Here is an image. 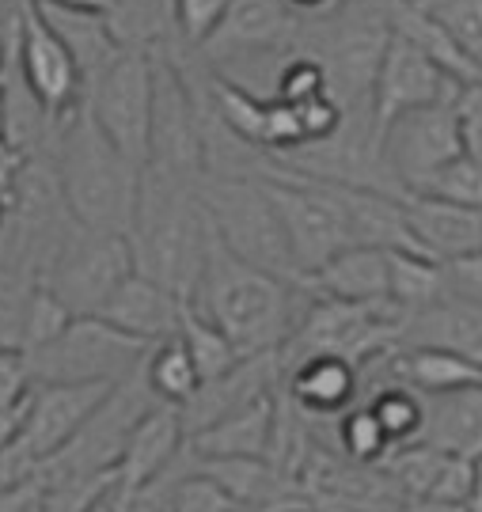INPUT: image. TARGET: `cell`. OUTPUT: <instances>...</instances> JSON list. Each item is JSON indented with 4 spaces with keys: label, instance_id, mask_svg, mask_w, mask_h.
Wrapping results in <instances>:
<instances>
[{
    "label": "cell",
    "instance_id": "6da1fadb",
    "mask_svg": "<svg viewBox=\"0 0 482 512\" xmlns=\"http://www.w3.org/2000/svg\"><path fill=\"white\" fill-rule=\"evenodd\" d=\"M190 308L202 311L240 357H259L285 346L304 308V293L297 285H285L278 277L228 255L209 228V251H205V266L198 289L190 296Z\"/></svg>",
    "mask_w": 482,
    "mask_h": 512
},
{
    "label": "cell",
    "instance_id": "7a4b0ae2",
    "mask_svg": "<svg viewBox=\"0 0 482 512\" xmlns=\"http://www.w3.org/2000/svg\"><path fill=\"white\" fill-rule=\"evenodd\" d=\"M133 270L190 304L209 251V217L198 186L141 167L137 209L130 224Z\"/></svg>",
    "mask_w": 482,
    "mask_h": 512
},
{
    "label": "cell",
    "instance_id": "3957f363",
    "mask_svg": "<svg viewBox=\"0 0 482 512\" xmlns=\"http://www.w3.org/2000/svg\"><path fill=\"white\" fill-rule=\"evenodd\" d=\"M50 164H54L65 209L80 228L130 236L141 167L126 160L99 133V126L84 107L57 126L54 145H50Z\"/></svg>",
    "mask_w": 482,
    "mask_h": 512
},
{
    "label": "cell",
    "instance_id": "277c9868",
    "mask_svg": "<svg viewBox=\"0 0 482 512\" xmlns=\"http://www.w3.org/2000/svg\"><path fill=\"white\" fill-rule=\"evenodd\" d=\"M399 323L403 315L391 304H342L304 293L293 334L278 349L281 376L308 357H334L353 368L372 365L376 357L399 349Z\"/></svg>",
    "mask_w": 482,
    "mask_h": 512
},
{
    "label": "cell",
    "instance_id": "5b68a950",
    "mask_svg": "<svg viewBox=\"0 0 482 512\" xmlns=\"http://www.w3.org/2000/svg\"><path fill=\"white\" fill-rule=\"evenodd\" d=\"M198 198L228 255L300 289L297 262L289 255V239L262 179H202Z\"/></svg>",
    "mask_w": 482,
    "mask_h": 512
},
{
    "label": "cell",
    "instance_id": "8992f818",
    "mask_svg": "<svg viewBox=\"0 0 482 512\" xmlns=\"http://www.w3.org/2000/svg\"><path fill=\"white\" fill-rule=\"evenodd\" d=\"M262 186L274 202L285 239H289V255L297 262L300 281L316 274L323 262H331L338 251L353 247L350 243V220L338 198L334 183H316V179H300L285 167L270 164L262 175Z\"/></svg>",
    "mask_w": 482,
    "mask_h": 512
},
{
    "label": "cell",
    "instance_id": "52a82bcc",
    "mask_svg": "<svg viewBox=\"0 0 482 512\" xmlns=\"http://www.w3.org/2000/svg\"><path fill=\"white\" fill-rule=\"evenodd\" d=\"M152 346L114 330L99 315H73L50 346L23 353L35 384H118Z\"/></svg>",
    "mask_w": 482,
    "mask_h": 512
},
{
    "label": "cell",
    "instance_id": "ba28073f",
    "mask_svg": "<svg viewBox=\"0 0 482 512\" xmlns=\"http://www.w3.org/2000/svg\"><path fill=\"white\" fill-rule=\"evenodd\" d=\"M130 274V239L76 224L65 236V243L57 247L54 262L46 266L38 285L50 289L69 308V315H99V308L111 300V293Z\"/></svg>",
    "mask_w": 482,
    "mask_h": 512
},
{
    "label": "cell",
    "instance_id": "9c48e42d",
    "mask_svg": "<svg viewBox=\"0 0 482 512\" xmlns=\"http://www.w3.org/2000/svg\"><path fill=\"white\" fill-rule=\"evenodd\" d=\"M152 406L160 403L145 384V361H141L126 380H118L107 391V399L95 406L92 418L80 425V433L57 456L38 463V475H111L133 425L145 418Z\"/></svg>",
    "mask_w": 482,
    "mask_h": 512
},
{
    "label": "cell",
    "instance_id": "30bf717a",
    "mask_svg": "<svg viewBox=\"0 0 482 512\" xmlns=\"http://www.w3.org/2000/svg\"><path fill=\"white\" fill-rule=\"evenodd\" d=\"M152 57V122H149V156L145 167L183 179V183H202V133H198V107L194 92L186 84L179 61L171 54Z\"/></svg>",
    "mask_w": 482,
    "mask_h": 512
},
{
    "label": "cell",
    "instance_id": "8fae6325",
    "mask_svg": "<svg viewBox=\"0 0 482 512\" xmlns=\"http://www.w3.org/2000/svg\"><path fill=\"white\" fill-rule=\"evenodd\" d=\"M84 110L126 160L145 167L152 122V57L122 50L84 88Z\"/></svg>",
    "mask_w": 482,
    "mask_h": 512
},
{
    "label": "cell",
    "instance_id": "7c38bea8",
    "mask_svg": "<svg viewBox=\"0 0 482 512\" xmlns=\"http://www.w3.org/2000/svg\"><path fill=\"white\" fill-rule=\"evenodd\" d=\"M16 73L54 126H61L69 114L84 107L80 69L73 54L65 50V42L42 19L35 0H23L16 16Z\"/></svg>",
    "mask_w": 482,
    "mask_h": 512
},
{
    "label": "cell",
    "instance_id": "4fadbf2b",
    "mask_svg": "<svg viewBox=\"0 0 482 512\" xmlns=\"http://www.w3.org/2000/svg\"><path fill=\"white\" fill-rule=\"evenodd\" d=\"M460 152H464V145H460L456 103L407 110L380 129V156H384L391 179L403 186V198L418 183H426L437 167L456 160Z\"/></svg>",
    "mask_w": 482,
    "mask_h": 512
},
{
    "label": "cell",
    "instance_id": "5bb4252c",
    "mask_svg": "<svg viewBox=\"0 0 482 512\" xmlns=\"http://www.w3.org/2000/svg\"><path fill=\"white\" fill-rule=\"evenodd\" d=\"M300 23L304 19L293 16L281 0H228L221 23L194 50V57L213 73H221V69H228L232 61H243V57H293Z\"/></svg>",
    "mask_w": 482,
    "mask_h": 512
},
{
    "label": "cell",
    "instance_id": "9a60e30c",
    "mask_svg": "<svg viewBox=\"0 0 482 512\" xmlns=\"http://www.w3.org/2000/svg\"><path fill=\"white\" fill-rule=\"evenodd\" d=\"M460 92H464V84H456L452 76L441 73L410 42L391 35L380 65H376V80H372V129L380 137V129L388 126L391 118H399V114L418 107H433V103H456Z\"/></svg>",
    "mask_w": 482,
    "mask_h": 512
},
{
    "label": "cell",
    "instance_id": "2e32d148",
    "mask_svg": "<svg viewBox=\"0 0 482 512\" xmlns=\"http://www.w3.org/2000/svg\"><path fill=\"white\" fill-rule=\"evenodd\" d=\"M111 387L114 384H35L23 403L16 444L35 463H46L80 433V425L92 418V410L107 399Z\"/></svg>",
    "mask_w": 482,
    "mask_h": 512
},
{
    "label": "cell",
    "instance_id": "e0dca14e",
    "mask_svg": "<svg viewBox=\"0 0 482 512\" xmlns=\"http://www.w3.org/2000/svg\"><path fill=\"white\" fill-rule=\"evenodd\" d=\"M376 471L403 494V501H433V505L467 509L471 463L460 456H448L426 444H403V448H391Z\"/></svg>",
    "mask_w": 482,
    "mask_h": 512
},
{
    "label": "cell",
    "instance_id": "ac0fdd59",
    "mask_svg": "<svg viewBox=\"0 0 482 512\" xmlns=\"http://www.w3.org/2000/svg\"><path fill=\"white\" fill-rule=\"evenodd\" d=\"M281 387V361L278 353H259V357H240L236 365L228 368L224 376L209 380L194 391V399L186 406H179L183 418V433L194 437L202 433L205 425L236 414L243 406L259 403L266 395H274Z\"/></svg>",
    "mask_w": 482,
    "mask_h": 512
},
{
    "label": "cell",
    "instance_id": "d6986e66",
    "mask_svg": "<svg viewBox=\"0 0 482 512\" xmlns=\"http://www.w3.org/2000/svg\"><path fill=\"white\" fill-rule=\"evenodd\" d=\"M186 448V433H183V418L175 406H152L145 418L133 425L130 440L118 456V467H114V497H130L137 490H145L152 478H160L183 456Z\"/></svg>",
    "mask_w": 482,
    "mask_h": 512
},
{
    "label": "cell",
    "instance_id": "ffe728a7",
    "mask_svg": "<svg viewBox=\"0 0 482 512\" xmlns=\"http://www.w3.org/2000/svg\"><path fill=\"white\" fill-rule=\"evenodd\" d=\"M179 315H183V300L171 296L167 289H160L156 281L141 277L133 270L118 289L111 293V300L99 308V319L111 323L114 330L130 334L145 346H156L164 338H175L179 330Z\"/></svg>",
    "mask_w": 482,
    "mask_h": 512
},
{
    "label": "cell",
    "instance_id": "44dd1931",
    "mask_svg": "<svg viewBox=\"0 0 482 512\" xmlns=\"http://www.w3.org/2000/svg\"><path fill=\"white\" fill-rule=\"evenodd\" d=\"M399 349H445L482 368V304L445 296L433 308L403 315Z\"/></svg>",
    "mask_w": 482,
    "mask_h": 512
},
{
    "label": "cell",
    "instance_id": "7402d4cb",
    "mask_svg": "<svg viewBox=\"0 0 482 512\" xmlns=\"http://www.w3.org/2000/svg\"><path fill=\"white\" fill-rule=\"evenodd\" d=\"M403 213H407V224L418 239V247H422V255L441 262V266L482 251V209L407 194Z\"/></svg>",
    "mask_w": 482,
    "mask_h": 512
},
{
    "label": "cell",
    "instance_id": "603a6c76",
    "mask_svg": "<svg viewBox=\"0 0 482 512\" xmlns=\"http://www.w3.org/2000/svg\"><path fill=\"white\" fill-rule=\"evenodd\" d=\"M281 391V387H278ZM278 391L186 437L198 459H270L278 437Z\"/></svg>",
    "mask_w": 482,
    "mask_h": 512
},
{
    "label": "cell",
    "instance_id": "cb8c5ba5",
    "mask_svg": "<svg viewBox=\"0 0 482 512\" xmlns=\"http://www.w3.org/2000/svg\"><path fill=\"white\" fill-rule=\"evenodd\" d=\"M300 293L342 304H388V251L346 247L331 262H323L316 274L304 277Z\"/></svg>",
    "mask_w": 482,
    "mask_h": 512
},
{
    "label": "cell",
    "instance_id": "d4e9b609",
    "mask_svg": "<svg viewBox=\"0 0 482 512\" xmlns=\"http://www.w3.org/2000/svg\"><path fill=\"white\" fill-rule=\"evenodd\" d=\"M281 387L289 391L285 395L289 406L308 414V418H342L361 395L357 368L346 361H334V357L300 361L281 376Z\"/></svg>",
    "mask_w": 482,
    "mask_h": 512
},
{
    "label": "cell",
    "instance_id": "484cf974",
    "mask_svg": "<svg viewBox=\"0 0 482 512\" xmlns=\"http://www.w3.org/2000/svg\"><path fill=\"white\" fill-rule=\"evenodd\" d=\"M414 444H426L437 452L460 459L482 456V387L422 399V433Z\"/></svg>",
    "mask_w": 482,
    "mask_h": 512
},
{
    "label": "cell",
    "instance_id": "4316f807",
    "mask_svg": "<svg viewBox=\"0 0 482 512\" xmlns=\"http://www.w3.org/2000/svg\"><path fill=\"white\" fill-rule=\"evenodd\" d=\"M384 12H388V31L395 38L410 42L422 57H429L445 76H452L456 84H482V73L464 57V50L445 35V27L429 16L418 0H384Z\"/></svg>",
    "mask_w": 482,
    "mask_h": 512
},
{
    "label": "cell",
    "instance_id": "83f0119b",
    "mask_svg": "<svg viewBox=\"0 0 482 512\" xmlns=\"http://www.w3.org/2000/svg\"><path fill=\"white\" fill-rule=\"evenodd\" d=\"M388 372L395 384L410 387L418 399L482 387V368L445 349H395L388 357Z\"/></svg>",
    "mask_w": 482,
    "mask_h": 512
},
{
    "label": "cell",
    "instance_id": "f1b7e54d",
    "mask_svg": "<svg viewBox=\"0 0 482 512\" xmlns=\"http://www.w3.org/2000/svg\"><path fill=\"white\" fill-rule=\"evenodd\" d=\"M107 31L133 54H167L183 46L175 31V0H118L107 16Z\"/></svg>",
    "mask_w": 482,
    "mask_h": 512
},
{
    "label": "cell",
    "instance_id": "f546056e",
    "mask_svg": "<svg viewBox=\"0 0 482 512\" xmlns=\"http://www.w3.org/2000/svg\"><path fill=\"white\" fill-rule=\"evenodd\" d=\"M35 8L42 12V19L50 23V31L65 42V50L73 54L84 88L111 65L114 57L122 54V46H118L114 35L107 31V19L73 16V12H57V8H42V4H35Z\"/></svg>",
    "mask_w": 482,
    "mask_h": 512
},
{
    "label": "cell",
    "instance_id": "4dcf8cb0",
    "mask_svg": "<svg viewBox=\"0 0 482 512\" xmlns=\"http://www.w3.org/2000/svg\"><path fill=\"white\" fill-rule=\"evenodd\" d=\"M445 296L448 285L441 262H433L426 255H407V251L388 255V304L399 315L426 311L433 304H441Z\"/></svg>",
    "mask_w": 482,
    "mask_h": 512
},
{
    "label": "cell",
    "instance_id": "1f68e13d",
    "mask_svg": "<svg viewBox=\"0 0 482 512\" xmlns=\"http://www.w3.org/2000/svg\"><path fill=\"white\" fill-rule=\"evenodd\" d=\"M145 384L156 395V403L175 406V410L194 399L202 380H198L194 361H190V353L183 349L179 338H164L145 353Z\"/></svg>",
    "mask_w": 482,
    "mask_h": 512
},
{
    "label": "cell",
    "instance_id": "d6a6232c",
    "mask_svg": "<svg viewBox=\"0 0 482 512\" xmlns=\"http://www.w3.org/2000/svg\"><path fill=\"white\" fill-rule=\"evenodd\" d=\"M175 338H179L183 349L190 353L194 372H198V380H202V384L224 376L228 368L240 361V353L232 349V342H228L221 330L205 319L202 311L190 308V304H183V315H179V330H175Z\"/></svg>",
    "mask_w": 482,
    "mask_h": 512
},
{
    "label": "cell",
    "instance_id": "836d02e7",
    "mask_svg": "<svg viewBox=\"0 0 482 512\" xmlns=\"http://www.w3.org/2000/svg\"><path fill=\"white\" fill-rule=\"evenodd\" d=\"M35 512H92L99 501L114 494V471L111 475H38Z\"/></svg>",
    "mask_w": 482,
    "mask_h": 512
},
{
    "label": "cell",
    "instance_id": "e575fe53",
    "mask_svg": "<svg viewBox=\"0 0 482 512\" xmlns=\"http://www.w3.org/2000/svg\"><path fill=\"white\" fill-rule=\"evenodd\" d=\"M414 198H433V202L467 205V209H482V164L471 156H456L445 167H437L426 183L410 190Z\"/></svg>",
    "mask_w": 482,
    "mask_h": 512
},
{
    "label": "cell",
    "instance_id": "d590c367",
    "mask_svg": "<svg viewBox=\"0 0 482 512\" xmlns=\"http://www.w3.org/2000/svg\"><path fill=\"white\" fill-rule=\"evenodd\" d=\"M482 73V0H418Z\"/></svg>",
    "mask_w": 482,
    "mask_h": 512
},
{
    "label": "cell",
    "instance_id": "8d00e7d4",
    "mask_svg": "<svg viewBox=\"0 0 482 512\" xmlns=\"http://www.w3.org/2000/svg\"><path fill=\"white\" fill-rule=\"evenodd\" d=\"M338 444H342V452H346L357 467H380L391 452L384 429L376 425V418L369 414L365 403L350 406V410L338 418Z\"/></svg>",
    "mask_w": 482,
    "mask_h": 512
},
{
    "label": "cell",
    "instance_id": "74e56055",
    "mask_svg": "<svg viewBox=\"0 0 482 512\" xmlns=\"http://www.w3.org/2000/svg\"><path fill=\"white\" fill-rule=\"evenodd\" d=\"M73 323L69 308L57 300L50 289L35 285V293L27 300V311H23V334H19V349L23 353H35V349L50 346L61 330Z\"/></svg>",
    "mask_w": 482,
    "mask_h": 512
},
{
    "label": "cell",
    "instance_id": "f35d334b",
    "mask_svg": "<svg viewBox=\"0 0 482 512\" xmlns=\"http://www.w3.org/2000/svg\"><path fill=\"white\" fill-rule=\"evenodd\" d=\"M171 512H243L232 497L224 494L213 478H205L198 467H194V456H190V467L186 475L175 482L171 490Z\"/></svg>",
    "mask_w": 482,
    "mask_h": 512
},
{
    "label": "cell",
    "instance_id": "ab89813d",
    "mask_svg": "<svg viewBox=\"0 0 482 512\" xmlns=\"http://www.w3.org/2000/svg\"><path fill=\"white\" fill-rule=\"evenodd\" d=\"M327 92V76H323V65L312 61V57H285V65H281L278 73V88H274V99L285 103V107H300V103H308V99H316V95Z\"/></svg>",
    "mask_w": 482,
    "mask_h": 512
},
{
    "label": "cell",
    "instance_id": "60d3db41",
    "mask_svg": "<svg viewBox=\"0 0 482 512\" xmlns=\"http://www.w3.org/2000/svg\"><path fill=\"white\" fill-rule=\"evenodd\" d=\"M31 293H35V281L31 277L0 266V346L4 349H19L23 311H27Z\"/></svg>",
    "mask_w": 482,
    "mask_h": 512
},
{
    "label": "cell",
    "instance_id": "b9f144b4",
    "mask_svg": "<svg viewBox=\"0 0 482 512\" xmlns=\"http://www.w3.org/2000/svg\"><path fill=\"white\" fill-rule=\"evenodd\" d=\"M228 0H175V31L186 50H198L221 23Z\"/></svg>",
    "mask_w": 482,
    "mask_h": 512
},
{
    "label": "cell",
    "instance_id": "7bdbcfd3",
    "mask_svg": "<svg viewBox=\"0 0 482 512\" xmlns=\"http://www.w3.org/2000/svg\"><path fill=\"white\" fill-rule=\"evenodd\" d=\"M297 114V126H300V137H304V145H316V141H327L334 137L342 122H346V110L338 107V99L331 92L316 95V99H308V103H300L293 107Z\"/></svg>",
    "mask_w": 482,
    "mask_h": 512
},
{
    "label": "cell",
    "instance_id": "ee69618b",
    "mask_svg": "<svg viewBox=\"0 0 482 512\" xmlns=\"http://www.w3.org/2000/svg\"><path fill=\"white\" fill-rule=\"evenodd\" d=\"M31 387H35V380H31V368H27L23 349L0 346V414L23 410Z\"/></svg>",
    "mask_w": 482,
    "mask_h": 512
},
{
    "label": "cell",
    "instance_id": "f6af8a7d",
    "mask_svg": "<svg viewBox=\"0 0 482 512\" xmlns=\"http://www.w3.org/2000/svg\"><path fill=\"white\" fill-rule=\"evenodd\" d=\"M456 122H460L464 156L482 164V84H471L456 95Z\"/></svg>",
    "mask_w": 482,
    "mask_h": 512
},
{
    "label": "cell",
    "instance_id": "bcb514c9",
    "mask_svg": "<svg viewBox=\"0 0 482 512\" xmlns=\"http://www.w3.org/2000/svg\"><path fill=\"white\" fill-rule=\"evenodd\" d=\"M441 270H445L448 296L467 300V304H482V251L479 255L456 258V262H445Z\"/></svg>",
    "mask_w": 482,
    "mask_h": 512
},
{
    "label": "cell",
    "instance_id": "7dc6e473",
    "mask_svg": "<svg viewBox=\"0 0 482 512\" xmlns=\"http://www.w3.org/2000/svg\"><path fill=\"white\" fill-rule=\"evenodd\" d=\"M38 478V463L19 444H8V448H0V494L4 490H16L23 482H31Z\"/></svg>",
    "mask_w": 482,
    "mask_h": 512
},
{
    "label": "cell",
    "instance_id": "c3c4849f",
    "mask_svg": "<svg viewBox=\"0 0 482 512\" xmlns=\"http://www.w3.org/2000/svg\"><path fill=\"white\" fill-rule=\"evenodd\" d=\"M42 8H57V12H73V16H95L107 19L118 0H35Z\"/></svg>",
    "mask_w": 482,
    "mask_h": 512
},
{
    "label": "cell",
    "instance_id": "681fc988",
    "mask_svg": "<svg viewBox=\"0 0 482 512\" xmlns=\"http://www.w3.org/2000/svg\"><path fill=\"white\" fill-rule=\"evenodd\" d=\"M38 490H42L38 478L23 482V486H16V490H4V494H0V512H27L38 501Z\"/></svg>",
    "mask_w": 482,
    "mask_h": 512
},
{
    "label": "cell",
    "instance_id": "f907efd6",
    "mask_svg": "<svg viewBox=\"0 0 482 512\" xmlns=\"http://www.w3.org/2000/svg\"><path fill=\"white\" fill-rule=\"evenodd\" d=\"M293 16H327V12H334L342 0H281Z\"/></svg>",
    "mask_w": 482,
    "mask_h": 512
},
{
    "label": "cell",
    "instance_id": "816d5d0a",
    "mask_svg": "<svg viewBox=\"0 0 482 512\" xmlns=\"http://www.w3.org/2000/svg\"><path fill=\"white\" fill-rule=\"evenodd\" d=\"M467 512H482V456L471 459V494H467Z\"/></svg>",
    "mask_w": 482,
    "mask_h": 512
},
{
    "label": "cell",
    "instance_id": "f5cc1de1",
    "mask_svg": "<svg viewBox=\"0 0 482 512\" xmlns=\"http://www.w3.org/2000/svg\"><path fill=\"white\" fill-rule=\"evenodd\" d=\"M19 421H23V410H12V414H0V448L16 444V437H19Z\"/></svg>",
    "mask_w": 482,
    "mask_h": 512
},
{
    "label": "cell",
    "instance_id": "db71d44e",
    "mask_svg": "<svg viewBox=\"0 0 482 512\" xmlns=\"http://www.w3.org/2000/svg\"><path fill=\"white\" fill-rule=\"evenodd\" d=\"M12 167H16V156H0V220H4V198H8V183H12Z\"/></svg>",
    "mask_w": 482,
    "mask_h": 512
},
{
    "label": "cell",
    "instance_id": "11a10c76",
    "mask_svg": "<svg viewBox=\"0 0 482 512\" xmlns=\"http://www.w3.org/2000/svg\"><path fill=\"white\" fill-rule=\"evenodd\" d=\"M399 512H467L460 505H433V501H407Z\"/></svg>",
    "mask_w": 482,
    "mask_h": 512
},
{
    "label": "cell",
    "instance_id": "9f6ffc18",
    "mask_svg": "<svg viewBox=\"0 0 482 512\" xmlns=\"http://www.w3.org/2000/svg\"><path fill=\"white\" fill-rule=\"evenodd\" d=\"M19 8H23V0H0V27L12 23L19 16Z\"/></svg>",
    "mask_w": 482,
    "mask_h": 512
},
{
    "label": "cell",
    "instance_id": "6f0895ef",
    "mask_svg": "<svg viewBox=\"0 0 482 512\" xmlns=\"http://www.w3.org/2000/svg\"><path fill=\"white\" fill-rule=\"evenodd\" d=\"M114 497V494H111ZM111 497H107V501H99V505H95L92 512H114V505H111Z\"/></svg>",
    "mask_w": 482,
    "mask_h": 512
},
{
    "label": "cell",
    "instance_id": "680465c9",
    "mask_svg": "<svg viewBox=\"0 0 482 512\" xmlns=\"http://www.w3.org/2000/svg\"><path fill=\"white\" fill-rule=\"evenodd\" d=\"M27 512H35V505H31V509H27Z\"/></svg>",
    "mask_w": 482,
    "mask_h": 512
}]
</instances>
